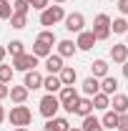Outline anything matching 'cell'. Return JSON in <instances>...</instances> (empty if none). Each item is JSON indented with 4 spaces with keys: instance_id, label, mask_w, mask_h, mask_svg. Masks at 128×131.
Segmentation results:
<instances>
[{
    "instance_id": "5bb4252c",
    "label": "cell",
    "mask_w": 128,
    "mask_h": 131,
    "mask_svg": "<svg viewBox=\"0 0 128 131\" xmlns=\"http://www.w3.org/2000/svg\"><path fill=\"white\" fill-rule=\"evenodd\" d=\"M45 71L48 73H60L63 71V56H58V53H50L48 58H45Z\"/></svg>"
},
{
    "instance_id": "d4e9b609",
    "label": "cell",
    "mask_w": 128,
    "mask_h": 131,
    "mask_svg": "<svg viewBox=\"0 0 128 131\" xmlns=\"http://www.w3.org/2000/svg\"><path fill=\"white\" fill-rule=\"evenodd\" d=\"M28 88L25 86H13L10 88V98H13V103H25V98H28Z\"/></svg>"
},
{
    "instance_id": "60d3db41",
    "label": "cell",
    "mask_w": 128,
    "mask_h": 131,
    "mask_svg": "<svg viewBox=\"0 0 128 131\" xmlns=\"http://www.w3.org/2000/svg\"><path fill=\"white\" fill-rule=\"evenodd\" d=\"M70 131H83V129H80V126H70Z\"/></svg>"
},
{
    "instance_id": "6da1fadb",
    "label": "cell",
    "mask_w": 128,
    "mask_h": 131,
    "mask_svg": "<svg viewBox=\"0 0 128 131\" xmlns=\"http://www.w3.org/2000/svg\"><path fill=\"white\" fill-rule=\"evenodd\" d=\"M8 121L15 126V129H20V126H30L33 121V114L28 106H23V103H15L13 108H10V114H8Z\"/></svg>"
},
{
    "instance_id": "f6af8a7d",
    "label": "cell",
    "mask_w": 128,
    "mask_h": 131,
    "mask_svg": "<svg viewBox=\"0 0 128 131\" xmlns=\"http://www.w3.org/2000/svg\"><path fill=\"white\" fill-rule=\"evenodd\" d=\"M111 3H113V0H111ZM116 3H118V0H116Z\"/></svg>"
},
{
    "instance_id": "4316f807",
    "label": "cell",
    "mask_w": 128,
    "mask_h": 131,
    "mask_svg": "<svg viewBox=\"0 0 128 131\" xmlns=\"http://www.w3.org/2000/svg\"><path fill=\"white\" fill-rule=\"evenodd\" d=\"M111 30L116 33V35H123V33H128V20H126V18H113Z\"/></svg>"
},
{
    "instance_id": "7a4b0ae2",
    "label": "cell",
    "mask_w": 128,
    "mask_h": 131,
    "mask_svg": "<svg viewBox=\"0 0 128 131\" xmlns=\"http://www.w3.org/2000/svg\"><path fill=\"white\" fill-rule=\"evenodd\" d=\"M58 98H60V106L65 114H75V103L80 101V93L75 91V86H63Z\"/></svg>"
},
{
    "instance_id": "d6986e66",
    "label": "cell",
    "mask_w": 128,
    "mask_h": 131,
    "mask_svg": "<svg viewBox=\"0 0 128 131\" xmlns=\"http://www.w3.org/2000/svg\"><path fill=\"white\" fill-rule=\"evenodd\" d=\"M111 106H113V111H118V114H128V96L126 93L111 96Z\"/></svg>"
},
{
    "instance_id": "d590c367",
    "label": "cell",
    "mask_w": 128,
    "mask_h": 131,
    "mask_svg": "<svg viewBox=\"0 0 128 131\" xmlns=\"http://www.w3.org/2000/svg\"><path fill=\"white\" fill-rule=\"evenodd\" d=\"M118 10H121L123 15H128V0H118Z\"/></svg>"
},
{
    "instance_id": "603a6c76",
    "label": "cell",
    "mask_w": 128,
    "mask_h": 131,
    "mask_svg": "<svg viewBox=\"0 0 128 131\" xmlns=\"http://www.w3.org/2000/svg\"><path fill=\"white\" fill-rule=\"evenodd\" d=\"M93 108H96V111H108V108H111V96L103 93V91L96 93V96H93Z\"/></svg>"
},
{
    "instance_id": "74e56055",
    "label": "cell",
    "mask_w": 128,
    "mask_h": 131,
    "mask_svg": "<svg viewBox=\"0 0 128 131\" xmlns=\"http://www.w3.org/2000/svg\"><path fill=\"white\" fill-rule=\"evenodd\" d=\"M5 118H8V116H5V111H3V106H0V124H3Z\"/></svg>"
},
{
    "instance_id": "1f68e13d",
    "label": "cell",
    "mask_w": 128,
    "mask_h": 131,
    "mask_svg": "<svg viewBox=\"0 0 128 131\" xmlns=\"http://www.w3.org/2000/svg\"><path fill=\"white\" fill-rule=\"evenodd\" d=\"M28 10H30V3L28 0H13V13H25L28 15Z\"/></svg>"
},
{
    "instance_id": "277c9868",
    "label": "cell",
    "mask_w": 128,
    "mask_h": 131,
    "mask_svg": "<svg viewBox=\"0 0 128 131\" xmlns=\"http://www.w3.org/2000/svg\"><path fill=\"white\" fill-rule=\"evenodd\" d=\"M60 20H65L63 5H50V8H45V10L40 13V25H45V28H53V25L60 23Z\"/></svg>"
},
{
    "instance_id": "e575fe53",
    "label": "cell",
    "mask_w": 128,
    "mask_h": 131,
    "mask_svg": "<svg viewBox=\"0 0 128 131\" xmlns=\"http://www.w3.org/2000/svg\"><path fill=\"white\" fill-rule=\"evenodd\" d=\"M8 96H10V86H8V83H0V101L8 98Z\"/></svg>"
},
{
    "instance_id": "f546056e",
    "label": "cell",
    "mask_w": 128,
    "mask_h": 131,
    "mask_svg": "<svg viewBox=\"0 0 128 131\" xmlns=\"http://www.w3.org/2000/svg\"><path fill=\"white\" fill-rule=\"evenodd\" d=\"M13 66H5V63H0V83H10V78H13Z\"/></svg>"
},
{
    "instance_id": "bcb514c9",
    "label": "cell",
    "mask_w": 128,
    "mask_h": 131,
    "mask_svg": "<svg viewBox=\"0 0 128 131\" xmlns=\"http://www.w3.org/2000/svg\"><path fill=\"white\" fill-rule=\"evenodd\" d=\"M126 131H128V129H126Z\"/></svg>"
},
{
    "instance_id": "8d00e7d4",
    "label": "cell",
    "mask_w": 128,
    "mask_h": 131,
    "mask_svg": "<svg viewBox=\"0 0 128 131\" xmlns=\"http://www.w3.org/2000/svg\"><path fill=\"white\" fill-rule=\"evenodd\" d=\"M5 56H8V48H3V46H0V63L5 61Z\"/></svg>"
},
{
    "instance_id": "ffe728a7",
    "label": "cell",
    "mask_w": 128,
    "mask_h": 131,
    "mask_svg": "<svg viewBox=\"0 0 128 131\" xmlns=\"http://www.w3.org/2000/svg\"><path fill=\"white\" fill-rule=\"evenodd\" d=\"M58 76H60V81H63V86H73V83L78 81V71H75L73 66H63V71H60Z\"/></svg>"
},
{
    "instance_id": "4fadbf2b",
    "label": "cell",
    "mask_w": 128,
    "mask_h": 131,
    "mask_svg": "<svg viewBox=\"0 0 128 131\" xmlns=\"http://www.w3.org/2000/svg\"><path fill=\"white\" fill-rule=\"evenodd\" d=\"M80 88H83V93H85V96H96V93H100V78H96V76H88V78H85V81H83V86H80Z\"/></svg>"
},
{
    "instance_id": "d6a6232c",
    "label": "cell",
    "mask_w": 128,
    "mask_h": 131,
    "mask_svg": "<svg viewBox=\"0 0 128 131\" xmlns=\"http://www.w3.org/2000/svg\"><path fill=\"white\" fill-rule=\"evenodd\" d=\"M30 5H33V8H35V10H40V13H43L45 8H50V0H33Z\"/></svg>"
},
{
    "instance_id": "836d02e7",
    "label": "cell",
    "mask_w": 128,
    "mask_h": 131,
    "mask_svg": "<svg viewBox=\"0 0 128 131\" xmlns=\"http://www.w3.org/2000/svg\"><path fill=\"white\" fill-rule=\"evenodd\" d=\"M118 129H121V131L128 129V114H121V118H118Z\"/></svg>"
},
{
    "instance_id": "9c48e42d",
    "label": "cell",
    "mask_w": 128,
    "mask_h": 131,
    "mask_svg": "<svg viewBox=\"0 0 128 131\" xmlns=\"http://www.w3.org/2000/svg\"><path fill=\"white\" fill-rule=\"evenodd\" d=\"M43 78H45V76H40L38 71H28V73H25V78H23V86H25L28 91L43 88Z\"/></svg>"
},
{
    "instance_id": "ab89813d",
    "label": "cell",
    "mask_w": 128,
    "mask_h": 131,
    "mask_svg": "<svg viewBox=\"0 0 128 131\" xmlns=\"http://www.w3.org/2000/svg\"><path fill=\"white\" fill-rule=\"evenodd\" d=\"M63 3H68V0H53V5H63Z\"/></svg>"
},
{
    "instance_id": "7402d4cb",
    "label": "cell",
    "mask_w": 128,
    "mask_h": 131,
    "mask_svg": "<svg viewBox=\"0 0 128 131\" xmlns=\"http://www.w3.org/2000/svg\"><path fill=\"white\" fill-rule=\"evenodd\" d=\"M91 76H96V78H106L108 76V63L103 61V58H98L91 63Z\"/></svg>"
},
{
    "instance_id": "8992f818",
    "label": "cell",
    "mask_w": 128,
    "mask_h": 131,
    "mask_svg": "<svg viewBox=\"0 0 128 131\" xmlns=\"http://www.w3.org/2000/svg\"><path fill=\"white\" fill-rule=\"evenodd\" d=\"M38 56H33V53H23V56H18L13 58V68L15 71H23V73H28V71H35L38 68Z\"/></svg>"
},
{
    "instance_id": "9a60e30c",
    "label": "cell",
    "mask_w": 128,
    "mask_h": 131,
    "mask_svg": "<svg viewBox=\"0 0 128 131\" xmlns=\"http://www.w3.org/2000/svg\"><path fill=\"white\" fill-rule=\"evenodd\" d=\"M75 114H78L80 118L91 116V114H93V98H91V96H83L78 103H75Z\"/></svg>"
},
{
    "instance_id": "484cf974",
    "label": "cell",
    "mask_w": 128,
    "mask_h": 131,
    "mask_svg": "<svg viewBox=\"0 0 128 131\" xmlns=\"http://www.w3.org/2000/svg\"><path fill=\"white\" fill-rule=\"evenodd\" d=\"M8 23H10L15 30H23V28L28 25V15H25V13H13V18H10Z\"/></svg>"
},
{
    "instance_id": "8fae6325",
    "label": "cell",
    "mask_w": 128,
    "mask_h": 131,
    "mask_svg": "<svg viewBox=\"0 0 128 131\" xmlns=\"http://www.w3.org/2000/svg\"><path fill=\"white\" fill-rule=\"evenodd\" d=\"M43 131H70V124H68V118H63V116H55V118H48L45 121Z\"/></svg>"
},
{
    "instance_id": "4dcf8cb0",
    "label": "cell",
    "mask_w": 128,
    "mask_h": 131,
    "mask_svg": "<svg viewBox=\"0 0 128 131\" xmlns=\"http://www.w3.org/2000/svg\"><path fill=\"white\" fill-rule=\"evenodd\" d=\"M38 38H40V40H45V43H50V46H58V38H55V33L50 30V28L40 30V33H38Z\"/></svg>"
},
{
    "instance_id": "ac0fdd59",
    "label": "cell",
    "mask_w": 128,
    "mask_h": 131,
    "mask_svg": "<svg viewBox=\"0 0 128 131\" xmlns=\"http://www.w3.org/2000/svg\"><path fill=\"white\" fill-rule=\"evenodd\" d=\"M78 53V46L73 43V40H58V56H63V58H73Z\"/></svg>"
},
{
    "instance_id": "44dd1931",
    "label": "cell",
    "mask_w": 128,
    "mask_h": 131,
    "mask_svg": "<svg viewBox=\"0 0 128 131\" xmlns=\"http://www.w3.org/2000/svg\"><path fill=\"white\" fill-rule=\"evenodd\" d=\"M100 91L108 93V96H116V91H118V78H116V76H106V78H100Z\"/></svg>"
},
{
    "instance_id": "83f0119b",
    "label": "cell",
    "mask_w": 128,
    "mask_h": 131,
    "mask_svg": "<svg viewBox=\"0 0 128 131\" xmlns=\"http://www.w3.org/2000/svg\"><path fill=\"white\" fill-rule=\"evenodd\" d=\"M8 53H10L13 58L23 56V53H25V43H23V40H10V43H8Z\"/></svg>"
},
{
    "instance_id": "52a82bcc",
    "label": "cell",
    "mask_w": 128,
    "mask_h": 131,
    "mask_svg": "<svg viewBox=\"0 0 128 131\" xmlns=\"http://www.w3.org/2000/svg\"><path fill=\"white\" fill-rule=\"evenodd\" d=\"M65 30L68 33H83V25H85V18H83V13H70V15H65L63 20Z\"/></svg>"
},
{
    "instance_id": "5b68a950",
    "label": "cell",
    "mask_w": 128,
    "mask_h": 131,
    "mask_svg": "<svg viewBox=\"0 0 128 131\" xmlns=\"http://www.w3.org/2000/svg\"><path fill=\"white\" fill-rule=\"evenodd\" d=\"M111 23H113V20L106 15V13H98V15H96L93 28H91V30L96 33L98 40H108V38H111V33H113V30H111Z\"/></svg>"
},
{
    "instance_id": "7c38bea8",
    "label": "cell",
    "mask_w": 128,
    "mask_h": 131,
    "mask_svg": "<svg viewBox=\"0 0 128 131\" xmlns=\"http://www.w3.org/2000/svg\"><path fill=\"white\" fill-rule=\"evenodd\" d=\"M111 58H113V63H126L128 61V46L126 43H116V46H111Z\"/></svg>"
},
{
    "instance_id": "3957f363",
    "label": "cell",
    "mask_w": 128,
    "mask_h": 131,
    "mask_svg": "<svg viewBox=\"0 0 128 131\" xmlns=\"http://www.w3.org/2000/svg\"><path fill=\"white\" fill-rule=\"evenodd\" d=\"M63 106H60V98L55 96V93H45V96L40 98V116L48 121V118H55L58 111H60Z\"/></svg>"
},
{
    "instance_id": "b9f144b4",
    "label": "cell",
    "mask_w": 128,
    "mask_h": 131,
    "mask_svg": "<svg viewBox=\"0 0 128 131\" xmlns=\"http://www.w3.org/2000/svg\"><path fill=\"white\" fill-rule=\"evenodd\" d=\"M13 131H28V126H20V129H13Z\"/></svg>"
},
{
    "instance_id": "cb8c5ba5",
    "label": "cell",
    "mask_w": 128,
    "mask_h": 131,
    "mask_svg": "<svg viewBox=\"0 0 128 131\" xmlns=\"http://www.w3.org/2000/svg\"><path fill=\"white\" fill-rule=\"evenodd\" d=\"M80 129H83V131H106V129H103V124H100V118H96L93 114L83 118V124H80Z\"/></svg>"
},
{
    "instance_id": "2e32d148",
    "label": "cell",
    "mask_w": 128,
    "mask_h": 131,
    "mask_svg": "<svg viewBox=\"0 0 128 131\" xmlns=\"http://www.w3.org/2000/svg\"><path fill=\"white\" fill-rule=\"evenodd\" d=\"M118 118H121V114L113 111V108H108V111H103V116H100V124H103V129H118Z\"/></svg>"
},
{
    "instance_id": "f35d334b",
    "label": "cell",
    "mask_w": 128,
    "mask_h": 131,
    "mask_svg": "<svg viewBox=\"0 0 128 131\" xmlns=\"http://www.w3.org/2000/svg\"><path fill=\"white\" fill-rule=\"evenodd\" d=\"M123 76H126V78H128V61H126V63H123Z\"/></svg>"
},
{
    "instance_id": "e0dca14e",
    "label": "cell",
    "mask_w": 128,
    "mask_h": 131,
    "mask_svg": "<svg viewBox=\"0 0 128 131\" xmlns=\"http://www.w3.org/2000/svg\"><path fill=\"white\" fill-rule=\"evenodd\" d=\"M50 53H53V46L45 43V40H40V38H35V43H33V56H38V58H48Z\"/></svg>"
},
{
    "instance_id": "30bf717a",
    "label": "cell",
    "mask_w": 128,
    "mask_h": 131,
    "mask_svg": "<svg viewBox=\"0 0 128 131\" xmlns=\"http://www.w3.org/2000/svg\"><path fill=\"white\" fill-rule=\"evenodd\" d=\"M43 88H45L48 93H60V88H63L60 76H58V73H48V76L43 78Z\"/></svg>"
},
{
    "instance_id": "7bdbcfd3",
    "label": "cell",
    "mask_w": 128,
    "mask_h": 131,
    "mask_svg": "<svg viewBox=\"0 0 128 131\" xmlns=\"http://www.w3.org/2000/svg\"><path fill=\"white\" fill-rule=\"evenodd\" d=\"M126 46H128V38H126Z\"/></svg>"
},
{
    "instance_id": "ee69618b",
    "label": "cell",
    "mask_w": 128,
    "mask_h": 131,
    "mask_svg": "<svg viewBox=\"0 0 128 131\" xmlns=\"http://www.w3.org/2000/svg\"><path fill=\"white\" fill-rule=\"evenodd\" d=\"M28 3H33V0H28Z\"/></svg>"
},
{
    "instance_id": "f1b7e54d",
    "label": "cell",
    "mask_w": 128,
    "mask_h": 131,
    "mask_svg": "<svg viewBox=\"0 0 128 131\" xmlns=\"http://www.w3.org/2000/svg\"><path fill=\"white\" fill-rule=\"evenodd\" d=\"M10 18H13V3L0 0V20H10Z\"/></svg>"
},
{
    "instance_id": "ba28073f",
    "label": "cell",
    "mask_w": 128,
    "mask_h": 131,
    "mask_svg": "<svg viewBox=\"0 0 128 131\" xmlns=\"http://www.w3.org/2000/svg\"><path fill=\"white\" fill-rule=\"evenodd\" d=\"M96 43H98V38H96V33H93V30H83V33H78V40H75L78 50H91Z\"/></svg>"
}]
</instances>
